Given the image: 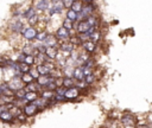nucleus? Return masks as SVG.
<instances>
[{"label":"nucleus","instance_id":"obj_1","mask_svg":"<svg viewBox=\"0 0 152 128\" xmlns=\"http://www.w3.org/2000/svg\"><path fill=\"white\" fill-rule=\"evenodd\" d=\"M120 123L122 128H135L137 124L139 123L138 116L129 111H125L120 116Z\"/></svg>","mask_w":152,"mask_h":128},{"label":"nucleus","instance_id":"obj_2","mask_svg":"<svg viewBox=\"0 0 152 128\" xmlns=\"http://www.w3.org/2000/svg\"><path fill=\"white\" fill-rule=\"evenodd\" d=\"M37 33H38V28L36 26H31V25H25L23 31L20 32V37L23 39H25L26 41L28 43H32L36 40V37H37Z\"/></svg>","mask_w":152,"mask_h":128},{"label":"nucleus","instance_id":"obj_3","mask_svg":"<svg viewBox=\"0 0 152 128\" xmlns=\"http://www.w3.org/2000/svg\"><path fill=\"white\" fill-rule=\"evenodd\" d=\"M96 9V4L95 2H91V4H83V7L82 9L78 12V17H77V21H81V20H86L89 15L94 14Z\"/></svg>","mask_w":152,"mask_h":128},{"label":"nucleus","instance_id":"obj_4","mask_svg":"<svg viewBox=\"0 0 152 128\" xmlns=\"http://www.w3.org/2000/svg\"><path fill=\"white\" fill-rule=\"evenodd\" d=\"M64 5L62 2V0H51V5L49 7V9L46 11V13L50 15V17H53V15H61L63 12H64Z\"/></svg>","mask_w":152,"mask_h":128},{"label":"nucleus","instance_id":"obj_5","mask_svg":"<svg viewBox=\"0 0 152 128\" xmlns=\"http://www.w3.org/2000/svg\"><path fill=\"white\" fill-rule=\"evenodd\" d=\"M25 24L23 21V19H15L13 18L10 23H8V31L12 34H20V32L23 31Z\"/></svg>","mask_w":152,"mask_h":128},{"label":"nucleus","instance_id":"obj_6","mask_svg":"<svg viewBox=\"0 0 152 128\" xmlns=\"http://www.w3.org/2000/svg\"><path fill=\"white\" fill-rule=\"evenodd\" d=\"M76 32H72V31H69V30H66L65 27H63L62 25L59 26V27H57L56 28V31H55V37L59 40V43L61 41H66V40H69V38L72 36V34H75Z\"/></svg>","mask_w":152,"mask_h":128},{"label":"nucleus","instance_id":"obj_7","mask_svg":"<svg viewBox=\"0 0 152 128\" xmlns=\"http://www.w3.org/2000/svg\"><path fill=\"white\" fill-rule=\"evenodd\" d=\"M21 110H23V113H24L27 117H33V116H36L38 113H40V111H42V110L39 109V107H38L34 102L26 103V104L21 108Z\"/></svg>","mask_w":152,"mask_h":128},{"label":"nucleus","instance_id":"obj_8","mask_svg":"<svg viewBox=\"0 0 152 128\" xmlns=\"http://www.w3.org/2000/svg\"><path fill=\"white\" fill-rule=\"evenodd\" d=\"M75 49H76V46H75L74 44H71L69 40H66V41H61L59 45H58V51H59L63 56H65L66 58L70 56V53H71Z\"/></svg>","mask_w":152,"mask_h":128},{"label":"nucleus","instance_id":"obj_9","mask_svg":"<svg viewBox=\"0 0 152 128\" xmlns=\"http://www.w3.org/2000/svg\"><path fill=\"white\" fill-rule=\"evenodd\" d=\"M51 5V0H33L32 6L36 8L38 13H44L49 9Z\"/></svg>","mask_w":152,"mask_h":128},{"label":"nucleus","instance_id":"obj_10","mask_svg":"<svg viewBox=\"0 0 152 128\" xmlns=\"http://www.w3.org/2000/svg\"><path fill=\"white\" fill-rule=\"evenodd\" d=\"M64 96H65V98H66L68 102H74V101H76V100L80 98V96H81V91L74 85V87L66 89Z\"/></svg>","mask_w":152,"mask_h":128},{"label":"nucleus","instance_id":"obj_11","mask_svg":"<svg viewBox=\"0 0 152 128\" xmlns=\"http://www.w3.org/2000/svg\"><path fill=\"white\" fill-rule=\"evenodd\" d=\"M42 43H43L46 47H58V45H59V40L55 37L53 33H49L48 37H46Z\"/></svg>","mask_w":152,"mask_h":128},{"label":"nucleus","instance_id":"obj_12","mask_svg":"<svg viewBox=\"0 0 152 128\" xmlns=\"http://www.w3.org/2000/svg\"><path fill=\"white\" fill-rule=\"evenodd\" d=\"M80 47H82V50H84L86 52H88V53H90V55H93V53H95V52L97 51V44L93 43L91 40L83 41Z\"/></svg>","mask_w":152,"mask_h":128},{"label":"nucleus","instance_id":"obj_13","mask_svg":"<svg viewBox=\"0 0 152 128\" xmlns=\"http://www.w3.org/2000/svg\"><path fill=\"white\" fill-rule=\"evenodd\" d=\"M7 84H8V87H10L13 91H17V90L24 88V83L21 82L20 77H12V78L7 82Z\"/></svg>","mask_w":152,"mask_h":128},{"label":"nucleus","instance_id":"obj_14","mask_svg":"<svg viewBox=\"0 0 152 128\" xmlns=\"http://www.w3.org/2000/svg\"><path fill=\"white\" fill-rule=\"evenodd\" d=\"M91 27L89 26V24L86 21V20H81V21H77L76 25H75V32L76 33H87L89 32Z\"/></svg>","mask_w":152,"mask_h":128},{"label":"nucleus","instance_id":"obj_15","mask_svg":"<svg viewBox=\"0 0 152 128\" xmlns=\"http://www.w3.org/2000/svg\"><path fill=\"white\" fill-rule=\"evenodd\" d=\"M0 121L2 123H7V124H13L15 123V119L14 116L10 113V110H5L2 113H0Z\"/></svg>","mask_w":152,"mask_h":128},{"label":"nucleus","instance_id":"obj_16","mask_svg":"<svg viewBox=\"0 0 152 128\" xmlns=\"http://www.w3.org/2000/svg\"><path fill=\"white\" fill-rule=\"evenodd\" d=\"M19 51H21L24 55H36L38 51L36 50V47H34V45H33V43H26V44H24L21 47H20V50Z\"/></svg>","mask_w":152,"mask_h":128},{"label":"nucleus","instance_id":"obj_17","mask_svg":"<svg viewBox=\"0 0 152 128\" xmlns=\"http://www.w3.org/2000/svg\"><path fill=\"white\" fill-rule=\"evenodd\" d=\"M101 39H102V33H101V30L100 28H94L89 33V40H91L93 43H95L97 45L101 41Z\"/></svg>","mask_w":152,"mask_h":128},{"label":"nucleus","instance_id":"obj_18","mask_svg":"<svg viewBox=\"0 0 152 128\" xmlns=\"http://www.w3.org/2000/svg\"><path fill=\"white\" fill-rule=\"evenodd\" d=\"M38 12L36 11V8L32 6V5H30L28 7H26L25 9H23V15H21V18L24 19V20H28L31 17H33L34 14H37Z\"/></svg>","mask_w":152,"mask_h":128},{"label":"nucleus","instance_id":"obj_19","mask_svg":"<svg viewBox=\"0 0 152 128\" xmlns=\"http://www.w3.org/2000/svg\"><path fill=\"white\" fill-rule=\"evenodd\" d=\"M53 78L52 75H39V77L36 79V82L42 87V88H45V85Z\"/></svg>","mask_w":152,"mask_h":128},{"label":"nucleus","instance_id":"obj_20","mask_svg":"<svg viewBox=\"0 0 152 128\" xmlns=\"http://www.w3.org/2000/svg\"><path fill=\"white\" fill-rule=\"evenodd\" d=\"M38 97H39V92H37V91H26L23 100L25 101V103H30V102H34Z\"/></svg>","mask_w":152,"mask_h":128},{"label":"nucleus","instance_id":"obj_21","mask_svg":"<svg viewBox=\"0 0 152 128\" xmlns=\"http://www.w3.org/2000/svg\"><path fill=\"white\" fill-rule=\"evenodd\" d=\"M72 77L75 78V81H83V79H84V73H83L82 65H77V66L74 68Z\"/></svg>","mask_w":152,"mask_h":128},{"label":"nucleus","instance_id":"obj_22","mask_svg":"<svg viewBox=\"0 0 152 128\" xmlns=\"http://www.w3.org/2000/svg\"><path fill=\"white\" fill-rule=\"evenodd\" d=\"M86 21L89 24L90 27H95V28H99V27H100V19H99V17L95 15V14L89 15V17L86 19Z\"/></svg>","mask_w":152,"mask_h":128},{"label":"nucleus","instance_id":"obj_23","mask_svg":"<svg viewBox=\"0 0 152 128\" xmlns=\"http://www.w3.org/2000/svg\"><path fill=\"white\" fill-rule=\"evenodd\" d=\"M36 69H37V71H38L39 75H51V72H52V70L45 63H43V64H36Z\"/></svg>","mask_w":152,"mask_h":128},{"label":"nucleus","instance_id":"obj_24","mask_svg":"<svg viewBox=\"0 0 152 128\" xmlns=\"http://www.w3.org/2000/svg\"><path fill=\"white\" fill-rule=\"evenodd\" d=\"M58 47H46V50H45V56L50 59V60H55L56 59V57H57V55H58Z\"/></svg>","mask_w":152,"mask_h":128},{"label":"nucleus","instance_id":"obj_25","mask_svg":"<svg viewBox=\"0 0 152 128\" xmlns=\"http://www.w3.org/2000/svg\"><path fill=\"white\" fill-rule=\"evenodd\" d=\"M42 89H43V88H42L36 81H33V82H31V83L24 85V90H25V91H37V92H39Z\"/></svg>","mask_w":152,"mask_h":128},{"label":"nucleus","instance_id":"obj_26","mask_svg":"<svg viewBox=\"0 0 152 128\" xmlns=\"http://www.w3.org/2000/svg\"><path fill=\"white\" fill-rule=\"evenodd\" d=\"M55 91L52 90H48V89H42L39 91V97H43L45 100H53L55 98Z\"/></svg>","mask_w":152,"mask_h":128},{"label":"nucleus","instance_id":"obj_27","mask_svg":"<svg viewBox=\"0 0 152 128\" xmlns=\"http://www.w3.org/2000/svg\"><path fill=\"white\" fill-rule=\"evenodd\" d=\"M83 81H84V83H86L88 87H91V85H94V84L97 82V76L95 75V72H93V73L86 76Z\"/></svg>","mask_w":152,"mask_h":128},{"label":"nucleus","instance_id":"obj_28","mask_svg":"<svg viewBox=\"0 0 152 128\" xmlns=\"http://www.w3.org/2000/svg\"><path fill=\"white\" fill-rule=\"evenodd\" d=\"M77 17H78V13H77L76 11H74V9H71V8H68V9H66V12H65V18L70 19V20L74 21V23H77Z\"/></svg>","mask_w":152,"mask_h":128},{"label":"nucleus","instance_id":"obj_29","mask_svg":"<svg viewBox=\"0 0 152 128\" xmlns=\"http://www.w3.org/2000/svg\"><path fill=\"white\" fill-rule=\"evenodd\" d=\"M75 25H76V23L71 21V20L68 19V18H64V19L62 20V26L65 27V28L69 30V31H75Z\"/></svg>","mask_w":152,"mask_h":128},{"label":"nucleus","instance_id":"obj_30","mask_svg":"<svg viewBox=\"0 0 152 128\" xmlns=\"http://www.w3.org/2000/svg\"><path fill=\"white\" fill-rule=\"evenodd\" d=\"M75 78L74 77H65V76H63V78H62V85L63 87H65V88H71V87H74L75 85Z\"/></svg>","mask_w":152,"mask_h":128},{"label":"nucleus","instance_id":"obj_31","mask_svg":"<svg viewBox=\"0 0 152 128\" xmlns=\"http://www.w3.org/2000/svg\"><path fill=\"white\" fill-rule=\"evenodd\" d=\"M74 68L72 65H65L64 68H62V76H65V77H72V72H74Z\"/></svg>","mask_w":152,"mask_h":128},{"label":"nucleus","instance_id":"obj_32","mask_svg":"<svg viewBox=\"0 0 152 128\" xmlns=\"http://www.w3.org/2000/svg\"><path fill=\"white\" fill-rule=\"evenodd\" d=\"M50 32L46 30V28H44V30H38V33H37V37H36V40L37 41H43L46 37H48V34H49Z\"/></svg>","mask_w":152,"mask_h":128},{"label":"nucleus","instance_id":"obj_33","mask_svg":"<svg viewBox=\"0 0 152 128\" xmlns=\"http://www.w3.org/2000/svg\"><path fill=\"white\" fill-rule=\"evenodd\" d=\"M14 119H15V123L24 124V123H26V121H27V119H28V117H27V116H26V115H25V114L21 111V113H20V114H18V115H17Z\"/></svg>","mask_w":152,"mask_h":128},{"label":"nucleus","instance_id":"obj_34","mask_svg":"<svg viewBox=\"0 0 152 128\" xmlns=\"http://www.w3.org/2000/svg\"><path fill=\"white\" fill-rule=\"evenodd\" d=\"M24 63L32 66V65H36V58L33 55H25V58H24Z\"/></svg>","mask_w":152,"mask_h":128},{"label":"nucleus","instance_id":"obj_35","mask_svg":"<svg viewBox=\"0 0 152 128\" xmlns=\"http://www.w3.org/2000/svg\"><path fill=\"white\" fill-rule=\"evenodd\" d=\"M20 79H21V82L24 83V85H25V84H28V83H31V82H33V81H34V79H33V77H32L28 72L23 73V75H21V77H20Z\"/></svg>","mask_w":152,"mask_h":128},{"label":"nucleus","instance_id":"obj_36","mask_svg":"<svg viewBox=\"0 0 152 128\" xmlns=\"http://www.w3.org/2000/svg\"><path fill=\"white\" fill-rule=\"evenodd\" d=\"M82 7H83V2L81 1V0H75L72 4H71V9H74V11H76L77 13L82 9Z\"/></svg>","mask_w":152,"mask_h":128},{"label":"nucleus","instance_id":"obj_37","mask_svg":"<svg viewBox=\"0 0 152 128\" xmlns=\"http://www.w3.org/2000/svg\"><path fill=\"white\" fill-rule=\"evenodd\" d=\"M10 58H11V57H7V56H5V55H0V69L7 68Z\"/></svg>","mask_w":152,"mask_h":128},{"label":"nucleus","instance_id":"obj_38","mask_svg":"<svg viewBox=\"0 0 152 128\" xmlns=\"http://www.w3.org/2000/svg\"><path fill=\"white\" fill-rule=\"evenodd\" d=\"M28 73H30L32 77H33V79H34V81H36V79L39 77V73H38V71H37V69H36V65H34V66L32 65V66L30 68V70H28Z\"/></svg>","mask_w":152,"mask_h":128},{"label":"nucleus","instance_id":"obj_39","mask_svg":"<svg viewBox=\"0 0 152 128\" xmlns=\"http://www.w3.org/2000/svg\"><path fill=\"white\" fill-rule=\"evenodd\" d=\"M56 102H57V104H59V103H65V102H68L66 101V98H65V96L64 95H55V98H53Z\"/></svg>","mask_w":152,"mask_h":128},{"label":"nucleus","instance_id":"obj_40","mask_svg":"<svg viewBox=\"0 0 152 128\" xmlns=\"http://www.w3.org/2000/svg\"><path fill=\"white\" fill-rule=\"evenodd\" d=\"M25 90H24V88H21V89H19V90H17V91H14V98H24V95H25Z\"/></svg>","mask_w":152,"mask_h":128},{"label":"nucleus","instance_id":"obj_41","mask_svg":"<svg viewBox=\"0 0 152 128\" xmlns=\"http://www.w3.org/2000/svg\"><path fill=\"white\" fill-rule=\"evenodd\" d=\"M66 89H68V88H65V87H63V85H59V87L56 88L55 94H57V95H64L65 91H66Z\"/></svg>","mask_w":152,"mask_h":128},{"label":"nucleus","instance_id":"obj_42","mask_svg":"<svg viewBox=\"0 0 152 128\" xmlns=\"http://www.w3.org/2000/svg\"><path fill=\"white\" fill-rule=\"evenodd\" d=\"M62 2H63V5H64V8L68 9V8L71 7V4H72L74 1H72V0H62Z\"/></svg>","mask_w":152,"mask_h":128},{"label":"nucleus","instance_id":"obj_43","mask_svg":"<svg viewBox=\"0 0 152 128\" xmlns=\"http://www.w3.org/2000/svg\"><path fill=\"white\" fill-rule=\"evenodd\" d=\"M83 4H91V2H95V0H81Z\"/></svg>","mask_w":152,"mask_h":128}]
</instances>
